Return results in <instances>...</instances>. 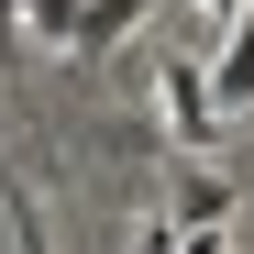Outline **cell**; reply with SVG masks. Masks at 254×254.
Instances as JSON below:
<instances>
[{
    "label": "cell",
    "instance_id": "3957f363",
    "mask_svg": "<svg viewBox=\"0 0 254 254\" xmlns=\"http://www.w3.org/2000/svg\"><path fill=\"white\" fill-rule=\"evenodd\" d=\"M210 111H254V11L232 22V45H221V66H210Z\"/></svg>",
    "mask_w": 254,
    "mask_h": 254
},
{
    "label": "cell",
    "instance_id": "5b68a950",
    "mask_svg": "<svg viewBox=\"0 0 254 254\" xmlns=\"http://www.w3.org/2000/svg\"><path fill=\"white\" fill-rule=\"evenodd\" d=\"M0 210H11V243H22V254H56V243H45V210H33V188L11 177V166H0Z\"/></svg>",
    "mask_w": 254,
    "mask_h": 254
},
{
    "label": "cell",
    "instance_id": "ba28073f",
    "mask_svg": "<svg viewBox=\"0 0 254 254\" xmlns=\"http://www.w3.org/2000/svg\"><path fill=\"white\" fill-rule=\"evenodd\" d=\"M199 11H210V22H243V11H254V0H199Z\"/></svg>",
    "mask_w": 254,
    "mask_h": 254
},
{
    "label": "cell",
    "instance_id": "7a4b0ae2",
    "mask_svg": "<svg viewBox=\"0 0 254 254\" xmlns=\"http://www.w3.org/2000/svg\"><path fill=\"white\" fill-rule=\"evenodd\" d=\"M133 22H155V0H77V22H66V45L77 56H111Z\"/></svg>",
    "mask_w": 254,
    "mask_h": 254
},
{
    "label": "cell",
    "instance_id": "52a82bcc",
    "mask_svg": "<svg viewBox=\"0 0 254 254\" xmlns=\"http://www.w3.org/2000/svg\"><path fill=\"white\" fill-rule=\"evenodd\" d=\"M22 11H33V22H45V33H56V45H66V22H77V0H22Z\"/></svg>",
    "mask_w": 254,
    "mask_h": 254
},
{
    "label": "cell",
    "instance_id": "277c9868",
    "mask_svg": "<svg viewBox=\"0 0 254 254\" xmlns=\"http://www.w3.org/2000/svg\"><path fill=\"white\" fill-rule=\"evenodd\" d=\"M166 221H177V232H221V221H232V188L210 177V166H188V177H177V210H166Z\"/></svg>",
    "mask_w": 254,
    "mask_h": 254
},
{
    "label": "cell",
    "instance_id": "8992f818",
    "mask_svg": "<svg viewBox=\"0 0 254 254\" xmlns=\"http://www.w3.org/2000/svg\"><path fill=\"white\" fill-rule=\"evenodd\" d=\"M22 66V0H0V77Z\"/></svg>",
    "mask_w": 254,
    "mask_h": 254
},
{
    "label": "cell",
    "instance_id": "6da1fadb",
    "mask_svg": "<svg viewBox=\"0 0 254 254\" xmlns=\"http://www.w3.org/2000/svg\"><path fill=\"white\" fill-rule=\"evenodd\" d=\"M155 89H166V133H177V155H188V166H210V144H221V111H210V77H199L188 56H166V66H155Z\"/></svg>",
    "mask_w": 254,
    "mask_h": 254
}]
</instances>
